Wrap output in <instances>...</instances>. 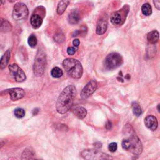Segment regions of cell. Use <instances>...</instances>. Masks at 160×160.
<instances>
[{
  "label": "cell",
  "instance_id": "ac0fdd59",
  "mask_svg": "<svg viewBox=\"0 0 160 160\" xmlns=\"http://www.w3.org/2000/svg\"><path fill=\"white\" fill-rule=\"evenodd\" d=\"M70 3V0H61L58 4L57 13L59 15H61L65 12L68 4Z\"/></svg>",
  "mask_w": 160,
  "mask_h": 160
},
{
  "label": "cell",
  "instance_id": "9a60e30c",
  "mask_svg": "<svg viewBox=\"0 0 160 160\" xmlns=\"http://www.w3.org/2000/svg\"><path fill=\"white\" fill-rule=\"evenodd\" d=\"M10 57L11 50H8L5 52L1 59H0V69H1V70H3V69L6 68L10 60Z\"/></svg>",
  "mask_w": 160,
  "mask_h": 160
},
{
  "label": "cell",
  "instance_id": "f546056e",
  "mask_svg": "<svg viewBox=\"0 0 160 160\" xmlns=\"http://www.w3.org/2000/svg\"><path fill=\"white\" fill-rule=\"evenodd\" d=\"M80 44V41L78 39H75V40H74L73 41V45L74 46V47H75V48H78Z\"/></svg>",
  "mask_w": 160,
  "mask_h": 160
},
{
  "label": "cell",
  "instance_id": "7402d4cb",
  "mask_svg": "<svg viewBox=\"0 0 160 160\" xmlns=\"http://www.w3.org/2000/svg\"><path fill=\"white\" fill-rule=\"evenodd\" d=\"M141 12L145 16H150L152 13V8L149 3L144 4L141 7Z\"/></svg>",
  "mask_w": 160,
  "mask_h": 160
},
{
  "label": "cell",
  "instance_id": "44dd1931",
  "mask_svg": "<svg viewBox=\"0 0 160 160\" xmlns=\"http://www.w3.org/2000/svg\"><path fill=\"white\" fill-rule=\"evenodd\" d=\"M132 110L133 114L136 116H140L142 114V110L140 104L138 102H133L132 103Z\"/></svg>",
  "mask_w": 160,
  "mask_h": 160
},
{
  "label": "cell",
  "instance_id": "5bb4252c",
  "mask_svg": "<svg viewBox=\"0 0 160 160\" xmlns=\"http://www.w3.org/2000/svg\"><path fill=\"white\" fill-rule=\"evenodd\" d=\"M12 29L11 23L6 19L0 17V32L1 33H7Z\"/></svg>",
  "mask_w": 160,
  "mask_h": 160
},
{
  "label": "cell",
  "instance_id": "d6a6232c",
  "mask_svg": "<svg viewBox=\"0 0 160 160\" xmlns=\"http://www.w3.org/2000/svg\"><path fill=\"white\" fill-rule=\"evenodd\" d=\"M3 146V143H2L1 142H0V148H1Z\"/></svg>",
  "mask_w": 160,
  "mask_h": 160
},
{
  "label": "cell",
  "instance_id": "30bf717a",
  "mask_svg": "<svg viewBox=\"0 0 160 160\" xmlns=\"http://www.w3.org/2000/svg\"><path fill=\"white\" fill-rule=\"evenodd\" d=\"M8 92L9 94L11 99L12 101H17L21 98H23L25 95V91L20 88H12L8 90Z\"/></svg>",
  "mask_w": 160,
  "mask_h": 160
},
{
  "label": "cell",
  "instance_id": "d4e9b609",
  "mask_svg": "<svg viewBox=\"0 0 160 160\" xmlns=\"http://www.w3.org/2000/svg\"><path fill=\"white\" fill-rule=\"evenodd\" d=\"M14 115L18 118H22L25 115V111L23 108H17L14 111Z\"/></svg>",
  "mask_w": 160,
  "mask_h": 160
},
{
  "label": "cell",
  "instance_id": "ffe728a7",
  "mask_svg": "<svg viewBox=\"0 0 160 160\" xmlns=\"http://www.w3.org/2000/svg\"><path fill=\"white\" fill-rule=\"evenodd\" d=\"M122 17L118 12H115L111 17V22L115 25H118L121 23Z\"/></svg>",
  "mask_w": 160,
  "mask_h": 160
},
{
  "label": "cell",
  "instance_id": "6da1fadb",
  "mask_svg": "<svg viewBox=\"0 0 160 160\" xmlns=\"http://www.w3.org/2000/svg\"><path fill=\"white\" fill-rule=\"evenodd\" d=\"M126 138L122 141L121 146L124 150L128 151L134 155L138 156L141 154L143 146L139 138L130 125H126L124 130Z\"/></svg>",
  "mask_w": 160,
  "mask_h": 160
},
{
  "label": "cell",
  "instance_id": "484cf974",
  "mask_svg": "<svg viewBox=\"0 0 160 160\" xmlns=\"http://www.w3.org/2000/svg\"><path fill=\"white\" fill-rule=\"evenodd\" d=\"M54 40L58 43H62L65 40V36L63 33H58L54 36Z\"/></svg>",
  "mask_w": 160,
  "mask_h": 160
},
{
  "label": "cell",
  "instance_id": "9c48e42d",
  "mask_svg": "<svg viewBox=\"0 0 160 160\" xmlns=\"http://www.w3.org/2000/svg\"><path fill=\"white\" fill-rule=\"evenodd\" d=\"M98 83L96 80L90 81L86 86L84 87L81 93V97L82 99H85L88 98L97 89Z\"/></svg>",
  "mask_w": 160,
  "mask_h": 160
},
{
  "label": "cell",
  "instance_id": "d6986e66",
  "mask_svg": "<svg viewBox=\"0 0 160 160\" xmlns=\"http://www.w3.org/2000/svg\"><path fill=\"white\" fill-rule=\"evenodd\" d=\"M159 33L156 30H153L148 34L147 39L151 44H155L159 40Z\"/></svg>",
  "mask_w": 160,
  "mask_h": 160
},
{
  "label": "cell",
  "instance_id": "4fadbf2b",
  "mask_svg": "<svg viewBox=\"0 0 160 160\" xmlns=\"http://www.w3.org/2000/svg\"><path fill=\"white\" fill-rule=\"evenodd\" d=\"M30 23L32 27L35 29H38L42 25L43 18L39 14H33L30 19Z\"/></svg>",
  "mask_w": 160,
  "mask_h": 160
},
{
  "label": "cell",
  "instance_id": "ba28073f",
  "mask_svg": "<svg viewBox=\"0 0 160 160\" xmlns=\"http://www.w3.org/2000/svg\"><path fill=\"white\" fill-rule=\"evenodd\" d=\"M10 74L17 82H23L26 79L25 73L22 69L20 68L17 64H13L9 66Z\"/></svg>",
  "mask_w": 160,
  "mask_h": 160
},
{
  "label": "cell",
  "instance_id": "83f0119b",
  "mask_svg": "<svg viewBox=\"0 0 160 160\" xmlns=\"http://www.w3.org/2000/svg\"><path fill=\"white\" fill-rule=\"evenodd\" d=\"M76 51V48L75 47H69L67 49V53L69 55H74Z\"/></svg>",
  "mask_w": 160,
  "mask_h": 160
},
{
  "label": "cell",
  "instance_id": "8992f818",
  "mask_svg": "<svg viewBox=\"0 0 160 160\" xmlns=\"http://www.w3.org/2000/svg\"><path fill=\"white\" fill-rule=\"evenodd\" d=\"M28 16V9L23 3H18L14 5L12 17L16 21H21L26 19Z\"/></svg>",
  "mask_w": 160,
  "mask_h": 160
},
{
  "label": "cell",
  "instance_id": "2e32d148",
  "mask_svg": "<svg viewBox=\"0 0 160 160\" xmlns=\"http://www.w3.org/2000/svg\"><path fill=\"white\" fill-rule=\"evenodd\" d=\"M68 23L70 25H75L77 24L79 21V14L78 11L74 10L73 11L68 15Z\"/></svg>",
  "mask_w": 160,
  "mask_h": 160
},
{
  "label": "cell",
  "instance_id": "e0dca14e",
  "mask_svg": "<svg viewBox=\"0 0 160 160\" xmlns=\"http://www.w3.org/2000/svg\"><path fill=\"white\" fill-rule=\"evenodd\" d=\"M74 115L79 119H83L87 115V111L82 106H76L73 110Z\"/></svg>",
  "mask_w": 160,
  "mask_h": 160
},
{
  "label": "cell",
  "instance_id": "603a6c76",
  "mask_svg": "<svg viewBox=\"0 0 160 160\" xmlns=\"http://www.w3.org/2000/svg\"><path fill=\"white\" fill-rule=\"evenodd\" d=\"M51 74L53 78H59L63 76V72L60 68L55 67L52 69V70L51 71Z\"/></svg>",
  "mask_w": 160,
  "mask_h": 160
},
{
  "label": "cell",
  "instance_id": "4316f807",
  "mask_svg": "<svg viewBox=\"0 0 160 160\" xmlns=\"http://www.w3.org/2000/svg\"><path fill=\"white\" fill-rule=\"evenodd\" d=\"M117 148H118V145H117V143L115 142L110 143L108 146L109 150L112 153L115 152L117 150Z\"/></svg>",
  "mask_w": 160,
  "mask_h": 160
},
{
  "label": "cell",
  "instance_id": "f1b7e54d",
  "mask_svg": "<svg viewBox=\"0 0 160 160\" xmlns=\"http://www.w3.org/2000/svg\"><path fill=\"white\" fill-rule=\"evenodd\" d=\"M153 3L157 9H160V0H153Z\"/></svg>",
  "mask_w": 160,
  "mask_h": 160
},
{
  "label": "cell",
  "instance_id": "52a82bcc",
  "mask_svg": "<svg viewBox=\"0 0 160 160\" xmlns=\"http://www.w3.org/2000/svg\"><path fill=\"white\" fill-rule=\"evenodd\" d=\"M81 154L84 159L88 160H103L112 158L108 154L96 150H85L81 152Z\"/></svg>",
  "mask_w": 160,
  "mask_h": 160
},
{
  "label": "cell",
  "instance_id": "3957f363",
  "mask_svg": "<svg viewBox=\"0 0 160 160\" xmlns=\"http://www.w3.org/2000/svg\"><path fill=\"white\" fill-rule=\"evenodd\" d=\"M63 66L66 73L74 79H79L83 75V69L81 63L73 58H67L63 62Z\"/></svg>",
  "mask_w": 160,
  "mask_h": 160
},
{
  "label": "cell",
  "instance_id": "4dcf8cb0",
  "mask_svg": "<svg viewBox=\"0 0 160 160\" xmlns=\"http://www.w3.org/2000/svg\"><path fill=\"white\" fill-rule=\"evenodd\" d=\"M38 111H39L38 109H35V110H33V114L34 115H36L37 113H38Z\"/></svg>",
  "mask_w": 160,
  "mask_h": 160
},
{
  "label": "cell",
  "instance_id": "cb8c5ba5",
  "mask_svg": "<svg viewBox=\"0 0 160 160\" xmlns=\"http://www.w3.org/2000/svg\"><path fill=\"white\" fill-rule=\"evenodd\" d=\"M28 45L30 47L34 48L37 45V38L34 35H31L29 36L28 40Z\"/></svg>",
  "mask_w": 160,
  "mask_h": 160
},
{
  "label": "cell",
  "instance_id": "277c9868",
  "mask_svg": "<svg viewBox=\"0 0 160 160\" xmlns=\"http://www.w3.org/2000/svg\"><path fill=\"white\" fill-rule=\"evenodd\" d=\"M46 65V58L45 53L42 50H39L36 56L34 65L33 73L36 76H40L44 73Z\"/></svg>",
  "mask_w": 160,
  "mask_h": 160
},
{
  "label": "cell",
  "instance_id": "5b68a950",
  "mask_svg": "<svg viewBox=\"0 0 160 160\" xmlns=\"http://www.w3.org/2000/svg\"><path fill=\"white\" fill-rule=\"evenodd\" d=\"M123 63L122 56L117 53L109 54L104 61V66L108 70H113L118 68Z\"/></svg>",
  "mask_w": 160,
  "mask_h": 160
},
{
  "label": "cell",
  "instance_id": "1f68e13d",
  "mask_svg": "<svg viewBox=\"0 0 160 160\" xmlns=\"http://www.w3.org/2000/svg\"><path fill=\"white\" fill-rule=\"evenodd\" d=\"M5 0H0V6H1V5L4 3Z\"/></svg>",
  "mask_w": 160,
  "mask_h": 160
},
{
  "label": "cell",
  "instance_id": "8fae6325",
  "mask_svg": "<svg viewBox=\"0 0 160 160\" xmlns=\"http://www.w3.org/2000/svg\"><path fill=\"white\" fill-rule=\"evenodd\" d=\"M145 124L148 129L151 131H155L158 128V123L155 116L149 115L145 119Z\"/></svg>",
  "mask_w": 160,
  "mask_h": 160
},
{
  "label": "cell",
  "instance_id": "7a4b0ae2",
  "mask_svg": "<svg viewBox=\"0 0 160 160\" xmlns=\"http://www.w3.org/2000/svg\"><path fill=\"white\" fill-rule=\"evenodd\" d=\"M76 94V88L69 85L63 90L56 102V110L60 114H65L70 110Z\"/></svg>",
  "mask_w": 160,
  "mask_h": 160
},
{
  "label": "cell",
  "instance_id": "7c38bea8",
  "mask_svg": "<svg viewBox=\"0 0 160 160\" xmlns=\"http://www.w3.org/2000/svg\"><path fill=\"white\" fill-rule=\"evenodd\" d=\"M108 28V22L105 19L101 18L98 20L97 26V30L96 32L98 35H103L107 30Z\"/></svg>",
  "mask_w": 160,
  "mask_h": 160
}]
</instances>
